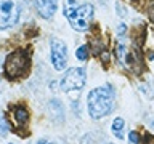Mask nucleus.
<instances>
[{
	"instance_id": "f8f14e48",
	"label": "nucleus",
	"mask_w": 154,
	"mask_h": 144,
	"mask_svg": "<svg viewBox=\"0 0 154 144\" xmlns=\"http://www.w3.org/2000/svg\"><path fill=\"white\" fill-rule=\"evenodd\" d=\"M128 139L132 141V144H138L140 141H141V138H140V134L137 131H130L128 133Z\"/></svg>"
},
{
	"instance_id": "6e6552de",
	"label": "nucleus",
	"mask_w": 154,
	"mask_h": 144,
	"mask_svg": "<svg viewBox=\"0 0 154 144\" xmlns=\"http://www.w3.org/2000/svg\"><path fill=\"white\" fill-rule=\"evenodd\" d=\"M11 115L16 127H24L29 122V110L24 106H11Z\"/></svg>"
},
{
	"instance_id": "dca6fc26",
	"label": "nucleus",
	"mask_w": 154,
	"mask_h": 144,
	"mask_svg": "<svg viewBox=\"0 0 154 144\" xmlns=\"http://www.w3.org/2000/svg\"><path fill=\"white\" fill-rule=\"evenodd\" d=\"M130 2H137V0H130Z\"/></svg>"
},
{
	"instance_id": "ddd939ff",
	"label": "nucleus",
	"mask_w": 154,
	"mask_h": 144,
	"mask_svg": "<svg viewBox=\"0 0 154 144\" xmlns=\"http://www.w3.org/2000/svg\"><path fill=\"white\" fill-rule=\"evenodd\" d=\"M144 144H154V139L151 134H146V141H144Z\"/></svg>"
},
{
	"instance_id": "423d86ee",
	"label": "nucleus",
	"mask_w": 154,
	"mask_h": 144,
	"mask_svg": "<svg viewBox=\"0 0 154 144\" xmlns=\"http://www.w3.org/2000/svg\"><path fill=\"white\" fill-rule=\"evenodd\" d=\"M50 56H51V64L55 70H63L67 62V48L66 43L61 42L60 38H51L50 42Z\"/></svg>"
},
{
	"instance_id": "20e7f679",
	"label": "nucleus",
	"mask_w": 154,
	"mask_h": 144,
	"mask_svg": "<svg viewBox=\"0 0 154 144\" xmlns=\"http://www.w3.org/2000/svg\"><path fill=\"white\" fill-rule=\"evenodd\" d=\"M87 80V70L84 67H72L64 72V77L61 79V90L63 91H79L84 88Z\"/></svg>"
},
{
	"instance_id": "1a4fd4ad",
	"label": "nucleus",
	"mask_w": 154,
	"mask_h": 144,
	"mask_svg": "<svg viewBox=\"0 0 154 144\" xmlns=\"http://www.w3.org/2000/svg\"><path fill=\"white\" fill-rule=\"evenodd\" d=\"M112 133L119 139L124 138V120L122 118H114V122H112Z\"/></svg>"
},
{
	"instance_id": "9d476101",
	"label": "nucleus",
	"mask_w": 154,
	"mask_h": 144,
	"mask_svg": "<svg viewBox=\"0 0 154 144\" xmlns=\"http://www.w3.org/2000/svg\"><path fill=\"white\" fill-rule=\"evenodd\" d=\"M75 58H77V59H80V61H87V59H88V48H87V45H82V46L77 48Z\"/></svg>"
},
{
	"instance_id": "0eeeda50",
	"label": "nucleus",
	"mask_w": 154,
	"mask_h": 144,
	"mask_svg": "<svg viewBox=\"0 0 154 144\" xmlns=\"http://www.w3.org/2000/svg\"><path fill=\"white\" fill-rule=\"evenodd\" d=\"M35 7L42 18L50 19V18H53V14L56 11L58 0H35Z\"/></svg>"
},
{
	"instance_id": "2eb2a0df",
	"label": "nucleus",
	"mask_w": 154,
	"mask_h": 144,
	"mask_svg": "<svg viewBox=\"0 0 154 144\" xmlns=\"http://www.w3.org/2000/svg\"><path fill=\"white\" fill-rule=\"evenodd\" d=\"M37 144H53V142H50V141H47V139H40Z\"/></svg>"
},
{
	"instance_id": "a211bd4d",
	"label": "nucleus",
	"mask_w": 154,
	"mask_h": 144,
	"mask_svg": "<svg viewBox=\"0 0 154 144\" xmlns=\"http://www.w3.org/2000/svg\"><path fill=\"white\" fill-rule=\"evenodd\" d=\"M10 144H11V142H10Z\"/></svg>"
},
{
	"instance_id": "f03ea898",
	"label": "nucleus",
	"mask_w": 154,
	"mask_h": 144,
	"mask_svg": "<svg viewBox=\"0 0 154 144\" xmlns=\"http://www.w3.org/2000/svg\"><path fill=\"white\" fill-rule=\"evenodd\" d=\"M63 11H64L66 18L69 19L72 29L84 32L90 27L91 18H93V5H90V3L77 5L74 0H67Z\"/></svg>"
},
{
	"instance_id": "9b49d317",
	"label": "nucleus",
	"mask_w": 154,
	"mask_h": 144,
	"mask_svg": "<svg viewBox=\"0 0 154 144\" xmlns=\"http://www.w3.org/2000/svg\"><path fill=\"white\" fill-rule=\"evenodd\" d=\"M8 131H10V125L7 123V120H5V115L0 114V134L5 136Z\"/></svg>"
},
{
	"instance_id": "f3484780",
	"label": "nucleus",
	"mask_w": 154,
	"mask_h": 144,
	"mask_svg": "<svg viewBox=\"0 0 154 144\" xmlns=\"http://www.w3.org/2000/svg\"><path fill=\"white\" fill-rule=\"evenodd\" d=\"M106 144H112V142H106Z\"/></svg>"
},
{
	"instance_id": "39448f33",
	"label": "nucleus",
	"mask_w": 154,
	"mask_h": 144,
	"mask_svg": "<svg viewBox=\"0 0 154 144\" xmlns=\"http://www.w3.org/2000/svg\"><path fill=\"white\" fill-rule=\"evenodd\" d=\"M19 5L16 0H0V29H8L18 22Z\"/></svg>"
},
{
	"instance_id": "7ed1b4c3",
	"label": "nucleus",
	"mask_w": 154,
	"mask_h": 144,
	"mask_svg": "<svg viewBox=\"0 0 154 144\" xmlns=\"http://www.w3.org/2000/svg\"><path fill=\"white\" fill-rule=\"evenodd\" d=\"M31 69V56L26 50H14L5 59V75L10 80L23 79Z\"/></svg>"
},
{
	"instance_id": "f257e3e1",
	"label": "nucleus",
	"mask_w": 154,
	"mask_h": 144,
	"mask_svg": "<svg viewBox=\"0 0 154 144\" xmlns=\"http://www.w3.org/2000/svg\"><path fill=\"white\" fill-rule=\"evenodd\" d=\"M88 103V114L93 120H98L104 115H108L112 110L114 106V90L111 85L98 86L91 90L87 98Z\"/></svg>"
},
{
	"instance_id": "4468645a",
	"label": "nucleus",
	"mask_w": 154,
	"mask_h": 144,
	"mask_svg": "<svg viewBox=\"0 0 154 144\" xmlns=\"http://www.w3.org/2000/svg\"><path fill=\"white\" fill-rule=\"evenodd\" d=\"M125 29H127V27H125V24H119V35H122V34L125 32Z\"/></svg>"
}]
</instances>
